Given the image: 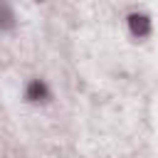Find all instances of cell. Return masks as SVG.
<instances>
[{
    "instance_id": "obj_1",
    "label": "cell",
    "mask_w": 158,
    "mask_h": 158,
    "mask_svg": "<svg viewBox=\"0 0 158 158\" xmlns=\"http://www.w3.org/2000/svg\"><path fill=\"white\" fill-rule=\"evenodd\" d=\"M128 30L133 37H148L151 35V17L143 15V12H131L128 15Z\"/></svg>"
},
{
    "instance_id": "obj_2",
    "label": "cell",
    "mask_w": 158,
    "mask_h": 158,
    "mask_svg": "<svg viewBox=\"0 0 158 158\" xmlns=\"http://www.w3.org/2000/svg\"><path fill=\"white\" fill-rule=\"evenodd\" d=\"M25 96H27L30 101H47V99H49V89H47V84H44V81H40V79H32V81L27 84V91H25Z\"/></svg>"
},
{
    "instance_id": "obj_3",
    "label": "cell",
    "mask_w": 158,
    "mask_h": 158,
    "mask_svg": "<svg viewBox=\"0 0 158 158\" xmlns=\"http://www.w3.org/2000/svg\"><path fill=\"white\" fill-rule=\"evenodd\" d=\"M12 20H15V17H12L10 7H7V5H0V25H2V27H10Z\"/></svg>"
}]
</instances>
